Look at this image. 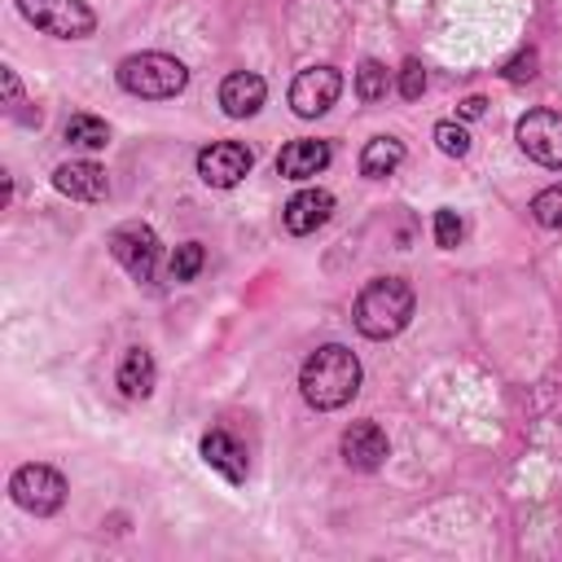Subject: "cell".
I'll list each match as a JSON object with an SVG mask.
<instances>
[{"label":"cell","instance_id":"obj_1","mask_svg":"<svg viewBox=\"0 0 562 562\" xmlns=\"http://www.w3.org/2000/svg\"><path fill=\"white\" fill-rule=\"evenodd\" d=\"M299 391H303V400H307L312 408H321V413H334V408L351 404L356 391H360V360H356V351H347L342 342L316 347V351L303 360Z\"/></svg>","mask_w":562,"mask_h":562},{"label":"cell","instance_id":"obj_2","mask_svg":"<svg viewBox=\"0 0 562 562\" xmlns=\"http://www.w3.org/2000/svg\"><path fill=\"white\" fill-rule=\"evenodd\" d=\"M351 321L364 338H395L413 321V285L404 277H373L356 294Z\"/></svg>","mask_w":562,"mask_h":562},{"label":"cell","instance_id":"obj_3","mask_svg":"<svg viewBox=\"0 0 562 562\" xmlns=\"http://www.w3.org/2000/svg\"><path fill=\"white\" fill-rule=\"evenodd\" d=\"M184 83H189L184 61L167 57V53H136L119 66V88L132 97H145V101H167V97L184 92Z\"/></svg>","mask_w":562,"mask_h":562},{"label":"cell","instance_id":"obj_4","mask_svg":"<svg viewBox=\"0 0 562 562\" xmlns=\"http://www.w3.org/2000/svg\"><path fill=\"white\" fill-rule=\"evenodd\" d=\"M22 18L57 40H88L97 31V13L83 0H18Z\"/></svg>","mask_w":562,"mask_h":562},{"label":"cell","instance_id":"obj_5","mask_svg":"<svg viewBox=\"0 0 562 562\" xmlns=\"http://www.w3.org/2000/svg\"><path fill=\"white\" fill-rule=\"evenodd\" d=\"M9 496H13V505H22L26 514L48 518V514H57V509L66 505V479H61L53 465H22V470H13V479H9Z\"/></svg>","mask_w":562,"mask_h":562},{"label":"cell","instance_id":"obj_6","mask_svg":"<svg viewBox=\"0 0 562 562\" xmlns=\"http://www.w3.org/2000/svg\"><path fill=\"white\" fill-rule=\"evenodd\" d=\"M518 149L531 162L562 171V114L558 110H527L518 119Z\"/></svg>","mask_w":562,"mask_h":562},{"label":"cell","instance_id":"obj_7","mask_svg":"<svg viewBox=\"0 0 562 562\" xmlns=\"http://www.w3.org/2000/svg\"><path fill=\"white\" fill-rule=\"evenodd\" d=\"M110 255L127 268L132 281H154L158 268V237L149 224H119L110 233Z\"/></svg>","mask_w":562,"mask_h":562},{"label":"cell","instance_id":"obj_8","mask_svg":"<svg viewBox=\"0 0 562 562\" xmlns=\"http://www.w3.org/2000/svg\"><path fill=\"white\" fill-rule=\"evenodd\" d=\"M338 92H342V75L334 66H307L290 83V105L299 119H316L338 101Z\"/></svg>","mask_w":562,"mask_h":562},{"label":"cell","instance_id":"obj_9","mask_svg":"<svg viewBox=\"0 0 562 562\" xmlns=\"http://www.w3.org/2000/svg\"><path fill=\"white\" fill-rule=\"evenodd\" d=\"M250 167H255V154H250L241 140H211V145L198 154V176H202L211 189H233Z\"/></svg>","mask_w":562,"mask_h":562},{"label":"cell","instance_id":"obj_10","mask_svg":"<svg viewBox=\"0 0 562 562\" xmlns=\"http://www.w3.org/2000/svg\"><path fill=\"white\" fill-rule=\"evenodd\" d=\"M53 184L57 193L75 198V202H105L110 198V180H105V167L88 162V158H75V162H61L53 171Z\"/></svg>","mask_w":562,"mask_h":562},{"label":"cell","instance_id":"obj_11","mask_svg":"<svg viewBox=\"0 0 562 562\" xmlns=\"http://www.w3.org/2000/svg\"><path fill=\"white\" fill-rule=\"evenodd\" d=\"M338 448H342V461L351 470H378L386 461V452H391V443H386V435H382L378 422H351L342 430V443Z\"/></svg>","mask_w":562,"mask_h":562},{"label":"cell","instance_id":"obj_12","mask_svg":"<svg viewBox=\"0 0 562 562\" xmlns=\"http://www.w3.org/2000/svg\"><path fill=\"white\" fill-rule=\"evenodd\" d=\"M329 215H334V193H329V189H299V193L285 202V211H281V220H285V228H290L294 237L316 233L321 224H329Z\"/></svg>","mask_w":562,"mask_h":562},{"label":"cell","instance_id":"obj_13","mask_svg":"<svg viewBox=\"0 0 562 562\" xmlns=\"http://www.w3.org/2000/svg\"><path fill=\"white\" fill-rule=\"evenodd\" d=\"M268 97V83L255 75V70H233L224 83H220V105L228 119H250Z\"/></svg>","mask_w":562,"mask_h":562},{"label":"cell","instance_id":"obj_14","mask_svg":"<svg viewBox=\"0 0 562 562\" xmlns=\"http://www.w3.org/2000/svg\"><path fill=\"white\" fill-rule=\"evenodd\" d=\"M325 167H329V140L303 136V140H290V145L277 154V171H281L285 180H312V176H321Z\"/></svg>","mask_w":562,"mask_h":562},{"label":"cell","instance_id":"obj_15","mask_svg":"<svg viewBox=\"0 0 562 562\" xmlns=\"http://www.w3.org/2000/svg\"><path fill=\"white\" fill-rule=\"evenodd\" d=\"M202 461H206L211 470H220L228 483H246L250 461H246V448H241L228 430H211V435H202Z\"/></svg>","mask_w":562,"mask_h":562},{"label":"cell","instance_id":"obj_16","mask_svg":"<svg viewBox=\"0 0 562 562\" xmlns=\"http://www.w3.org/2000/svg\"><path fill=\"white\" fill-rule=\"evenodd\" d=\"M119 391L127 400H145L154 391V356L145 347H132L123 356V364H119Z\"/></svg>","mask_w":562,"mask_h":562},{"label":"cell","instance_id":"obj_17","mask_svg":"<svg viewBox=\"0 0 562 562\" xmlns=\"http://www.w3.org/2000/svg\"><path fill=\"white\" fill-rule=\"evenodd\" d=\"M400 162H404V145H400L395 136H373V140L360 149V176H369V180L391 176Z\"/></svg>","mask_w":562,"mask_h":562},{"label":"cell","instance_id":"obj_18","mask_svg":"<svg viewBox=\"0 0 562 562\" xmlns=\"http://www.w3.org/2000/svg\"><path fill=\"white\" fill-rule=\"evenodd\" d=\"M66 140L79 145V149H105V145H110V127H105V119H97V114H70Z\"/></svg>","mask_w":562,"mask_h":562},{"label":"cell","instance_id":"obj_19","mask_svg":"<svg viewBox=\"0 0 562 562\" xmlns=\"http://www.w3.org/2000/svg\"><path fill=\"white\" fill-rule=\"evenodd\" d=\"M386 88H391L386 66H382V61H373V57H364V61H360V70H356V97H360V101H382V97H386Z\"/></svg>","mask_w":562,"mask_h":562},{"label":"cell","instance_id":"obj_20","mask_svg":"<svg viewBox=\"0 0 562 562\" xmlns=\"http://www.w3.org/2000/svg\"><path fill=\"white\" fill-rule=\"evenodd\" d=\"M202 263H206L202 246H198V241H184V246H176V255H171L167 272H171V281H193V277L202 272Z\"/></svg>","mask_w":562,"mask_h":562},{"label":"cell","instance_id":"obj_21","mask_svg":"<svg viewBox=\"0 0 562 562\" xmlns=\"http://www.w3.org/2000/svg\"><path fill=\"white\" fill-rule=\"evenodd\" d=\"M531 215H536V224H544V228H562V184L540 189V193L531 198Z\"/></svg>","mask_w":562,"mask_h":562},{"label":"cell","instance_id":"obj_22","mask_svg":"<svg viewBox=\"0 0 562 562\" xmlns=\"http://www.w3.org/2000/svg\"><path fill=\"white\" fill-rule=\"evenodd\" d=\"M435 145L448 154V158H465L470 154V136L461 123H435Z\"/></svg>","mask_w":562,"mask_h":562},{"label":"cell","instance_id":"obj_23","mask_svg":"<svg viewBox=\"0 0 562 562\" xmlns=\"http://www.w3.org/2000/svg\"><path fill=\"white\" fill-rule=\"evenodd\" d=\"M461 233H465V228H461V215H457V211H448V206L435 211V241H439L443 250H452V246L461 241Z\"/></svg>","mask_w":562,"mask_h":562},{"label":"cell","instance_id":"obj_24","mask_svg":"<svg viewBox=\"0 0 562 562\" xmlns=\"http://www.w3.org/2000/svg\"><path fill=\"white\" fill-rule=\"evenodd\" d=\"M422 88H426V70H422L417 57H408V61L400 66V97H404V101H417Z\"/></svg>","mask_w":562,"mask_h":562},{"label":"cell","instance_id":"obj_25","mask_svg":"<svg viewBox=\"0 0 562 562\" xmlns=\"http://www.w3.org/2000/svg\"><path fill=\"white\" fill-rule=\"evenodd\" d=\"M536 75V53L531 48H522L509 66H505V79H514V83H522V79H531Z\"/></svg>","mask_w":562,"mask_h":562},{"label":"cell","instance_id":"obj_26","mask_svg":"<svg viewBox=\"0 0 562 562\" xmlns=\"http://www.w3.org/2000/svg\"><path fill=\"white\" fill-rule=\"evenodd\" d=\"M483 105H487L483 97H465V101H461V119H479V114H483Z\"/></svg>","mask_w":562,"mask_h":562},{"label":"cell","instance_id":"obj_27","mask_svg":"<svg viewBox=\"0 0 562 562\" xmlns=\"http://www.w3.org/2000/svg\"><path fill=\"white\" fill-rule=\"evenodd\" d=\"M4 97L18 101V75H13V70H4Z\"/></svg>","mask_w":562,"mask_h":562}]
</instances>
